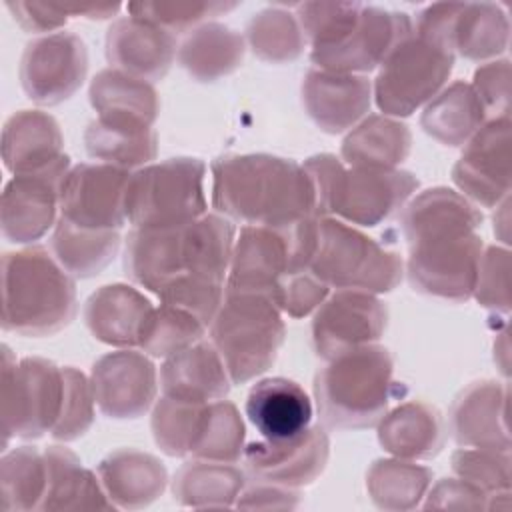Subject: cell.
I'll return each instance as SVG.
<instances>
[{
  "mask_svg": "<svg viewBox=\"0 0 512 512\" xmlns=\"http://www.w3.org/2000/svg\"><path fill=\"white\" fill-rule=\"evenodd\" d=\"M212 206L244 226L286 228L316 216V194L304 166L290 158L226 154L212 162Z\"/></svg>",
  "mask_w": 512,
  "mask_h": 512,
  "instance_id": "obj_1",
  "label": "cell"
},
{
  "mask_svg": "<svg viewBox=\"0 0 512 512\" xmlns=\"http://www.w3.org/2000/svg\"><path fill=\"white\" fill-rule=\"evenodd\" d=\"M232 248V220L218 212L174 226L132 228L124 248V272L154 294L188 276L226 282Z\"/></svg>",
  "mask_w": 512,
  "mask_h": 512,
  "instance_id": "obj_2",
  "label": "cell"
},
{
  "mask_svg": "<svg viewBox=\"0 0 512 512\" xmlns=\"http://www.w3.org/2000/svg\"><path fill=\"white\" fill-rule=\"evenodd\" d=\"M78 310L76 282L42 246L2 256V328L20 336H52Z\"/></svg>",
  "mask_w": 512,
  "mask_h": 512,
  "instance_id": "obj_3",
  "label": "cell"
},
{
  "mask_svg": "<svg viewBox=\"0 0 512 512\" xmlns=\"http://www.w3.org/2000/svg\"><path fill=\"white\" fill-rule=\"evenodd\" d=\"M394 360L388 348L366 344L342 352L316 372L314 396L324 426L362 430L376 426L398 396L392 378Z\"/></svg>",
  "mask_w": 512,
  "mask_h": 512,
  "instance_id": "obj_4",
  "label": "cell"
},
{
  "mask_svg": "<svg viewBox=\"0 0 512 512\" xmlns=\"http://www.w3.org/2000/svg\"><path fill=\"white\" fill-rule=\"evenodd\" d=\"M314 194L316 216H338L346 224L378 226L400 212L418 180L396 168L352 166L346 170L332 154H318L304 164Z\"/></svg>",
  "mask_w": 512,
  "mask_h": 512,
  "instance_id": "obj_5",
  "label": "cell"
},
{
  "mask_svg": "<svg viewBox=\"0 0 512 512\" xmlns=\"http://www.w3.org/2000/svg\"><path fill=\"white\" fill-rule=\"evenodd\" d=\"M208 328L210 342L232 384H244L264 374L276 362L286 336L278 306L268 296L254 292L226 290Z\"/></svg>",
  "mask_w": 512,
  "mask_h": 512,
  "instance_id": "obj_6",
  "label": "cell"
},
{
  "mask_svg": "<svg viewBox=\"0 0 512 512\" xmlns=\"http://www.w3.org/2000/svg\"><path fill=\"white\" fill-rule=\"evenodd\" d=\"M328 288L380 294L402 280V258L354 226L332 218H318L316 248L308 266Z\"/></svg>",
  "mask_w": 512,
  "mask_h": 512,
  "instance_id": "obj_7",
  "label": "cell"
},
{
  "mask_svg": "<svg viewBox=\"0 0 512 512\" xmlns=\"http://www.w3.org/2000/svg\"><path fill=\"white\" fill-rule=\"evenodd\" d=\"M206 164L200 158H168L130 172L124 214L132 228L174 226L208 212L204 196Z\"/></svg>",
  "mask_w": 512,
  "mask_h": 512,
  "instance_id": "obj_8",
  "label": "cell"
},
{
  "mask_svg": "<svg viewBox=\"0 0 512 512\" xmlns=\"http://www.w3.org/2000/svg\"><path fill=\"white\" fill-rule=\"evenodd\" d=\"M316 234V216L286 228L242 226L232 248L226 290L254 292L270 298L282 276L310 266Z\"/></svg>",
  "mask_w": 512,
  "mask_h": 512,
  "instance_id": "obj_9",
  "label": "cell"
},
{
  "mask_svg": "<svg viewBox=\"0 0 512 512\" xmlns=\"http://www.w3.org/2000/svg\"><path fill=\"white\" fill-rule=\"evenodd\" d=\"M2 428L4 444L12 436L30 440L52 432L64 396L62 368L38 356L12 360L4 346Z\"/></svg>",
  "mask_w": 512,
  "mask_h": 512,
  "instance_id": "obj_10",
  "label": "cell"
},
{
  "mask_svg": "<svg viewBox=\"0 0 512 512\" xmlns=\"http://www.w3.org/2000/svg\"><path fill=\"white\" fill-rule=\"evenodd\" d=\"M452 68L450 50L412 34L380 64L374 80L376 106L390 116H410L442 90Z\"/></svg>",
  "mask_w": 512,
  "mask_h": 512,
  "instance_id": "obj_11",
  "label": "cell"
},
{
  "mask_svg": "<svg viewBox=\"0 0 512 512\" xmlns=\"http://www.w3.org/2000/svg\"><path fill=\"white\" fill-rule=\"evenodd\" d=\"M408 248L406 274L416 292L452 302L472 296L484 252V242L476 232L432 236Z\"/></svg>",
  "mask_w": 512,
  "mask_h": 512,
  "instance_id": "obj_12",
  "label": "cell"
},
{
  "mask_svg": "<svg viewBox=\"0 0 512 512\" xmlns=\"http://www.w3.org/2000/svg\"><path fill=\"white\" fill-rule=\"evenodd\" d=\"M414 34L408 14L362 4L348 30L330 46L310 50L316 68L342 74H364L378 68L386 56Z\"/></svg>",
  "mask_w": 512,
  "mask_h": 512,
  "instance_id": "obj_13",
  "label": "cell"
},
{
  "mask_svg": "<svg viewBox=\"0 0 512 512\" xmlns=\"http://www.w3.org/2000/svg\"><path fill=\"white\" fill-rule=\"evenodd\" d=\"M88 50L74 32H52L26 44L20 60V84L40 106L68 100L84 82Z\"/></svg>",
  "mask_w": 512,
  "mask_h": 512,
  "instance_id": "obj_14",
  "label": "cell"
},
{
  "mask_svg": "<svg viewBox=\"0 0 512 512\" xmlns=\"http://www.w3.org/2000/svg\"><path fill=\"white\" fill-rule=\"evenodd\" d=\"M128 178L130 170L102 162L70 168L58 190L60 218L82 228L120 230Z\"/></svg>",
  "mask_w": 512,
  "mask_h": 512,
  "instance_id": "obj_15",
  "label": "cell"
},
{
  "mask_svg": "<svg viewBox=\"0 0 512 512\" xmlns=\"http://www.w3.org/2000/svg\"><path fill=\"white\" fill-rule=\"evenodd\" d=\"M388 310L374 294L336 290L324 300L312 320V344L320 358L374 344L386 330Z\"/></svg>",
  "mask_w": 512,
  "mask_h": 512,
  "instance_id": "obj_16",
  "label": "cell"
},
{
  "mask_svg": "<svg viewBox=\"0 0 512 512\" xmlns=\"http://www.w3.org/2000/svg\"><path fill=\"white\" fill-rule=\"evenodd\" d=\"M452 180L464 196L484 208H494L508 196L510 116L492 118L470 136L452 168Z\"/></svg>",
  "mask_w": 512,
  "mask_h": 512,
  "instance_id": "obj_17",
  "label": "cell"
},
{
  "mask_svg": "<svg viewBox=\"0 0 512 512\" xmlns=\"http://www.w3.org/2000/svg\"><path fill=\"white\" fill-rule=\"evenodd\" d=\"M68 170L70 158L66 156L48 170L14 174L2 192V234L6 240L34 242L58 222V190Z\"/></svg>",
  "mask_w": 512,
  "mask_h": 512,
  "instance_id": "obj_18",
  "label": "cell"
},
{
  "mask_svg": "<svg viewBox=\"0 0 512 512\" xmlns=\"http://www.w3.org/2000/svg\"><path fill=\"white\" fill-rule=\"evenodd\" d=\"M92 392L108 418H138L156 400L158 378L152 360L134 350L104 354L92 366Z\"/></svg>",
  "mask_w": 512,
  "mask_h": 512,
  "instance_id": "obj_19",
  "label": "cell"
},
{
  "mask_svg": "<svg viewBox=\"0 0 512 512\" xmlns=\"http://www.w3.org/2000/svg\"><path fill=\"white\" fill-rule=\"evenodd\" d=\"M328 434L322 426H308L288 440H258L244 448V462L252 480L298 488L314 482L328 460Z\"/></svg>",
  "mask_w": 512,
  "mask_h": 512,
  "instance_id": "obj_20",
  "label": "cell"
},
{
  "mask_svg": "<svg viewBox=\"0 0 512 512\" xmlns=\"http://www.w3.org/2000/svg\"><path fill=\"white\" fill-rule=\"evenodd\" d=\"M372 100V84L360 74L310 68L302 82L308 116L328 134H340L364 118Z\"/></svg>",
  "mask_w": 512,
  "mask_h": 512,
  "instance_id": "obj_21",
  "label": "cell"
},
{
  "mask_svg": "<svg viewBox=\"0 0 512 512\" xmlns=\"http://www.w3.org/2000/svg\"><path fill=\"white\" fill-rule=\"evenodd\" d=\"M176 54L174 34L134 16L118 18L106 34V58L134 78L162 80Z\"/></svg>",
  "mask_w": 512,
  "mask_h": 512,
  "instance_id": "obj_22",
  "label": "cell"
},
{
  "mask_svg": "<svg viewBox=\"0 0 512 512\" xmlns=\"http://www.w3.org/2000/svg\"><path fill=\"white\" fill-rule=\"evenodd\" d=\"M506 406V384L484 380L462 390L450 408V432L456 444L510 450Z\"/></svg>",
  "mask_w": 512,
  "mask_h": 512,
  "instance_id": "obj_23",
  "label": "cell"
},
{
  "mask_svg": "<svg viewBox=\"0 0 512 512\" xmlns=\"http://www.w3.org/2000/svg\"><path fill=\"white\" fill-rule=\"evenodd\" d=\"M312 414L306 390L284 376L258 380L246 398V416L264 440H288L302 434Z\"/></svg>",
  "mask_w": 512,
  "mask_h": 512,
  "instance_id": "obj_24",
  "label": "cell"
},
{
  "mask_svg": "<svg viewBox=\"0 0 512 512\" xmlns=\"http://www.w3.org/2000/svg\"><path fill=\"white\" fill-rule=\"evenodd\" d=\"M62 144L60 126L50 114L20 110L4 124L2 160L14 174L42 172L68 156L62 152Z\"/></svg>",
  "mask_w": 512,
  "mask_h": 512,
  "instance_id": "obj_25",
  "label": "cell"
},
{
  "mask_svg": "<svg viewBox=\"0 0 512 512\" xmlns=\"http://www.w3.org/2000/svg\"><path fill=\"white\" fill-rule=\"evenodd\" d=\"M152 308V302L136 288L108 284L86 300L84 322L92 336L104 344L118 348L138 346Z\"/></svg>",
  "mask_w": 512,
  "mask_h": 512,
  "instance_id": "obj_26",
  "label": "cell"
},
{
  "mask_svg": "<svg viewBox=\"0 0 512 512\" xmlns=\"http://www.w3.org/2000/svg\"><path fill=\"white\" fill-rule=\"evenodd\" d=\"M230 384V376L212 342L200 340L168 356L160 370V386L164 396L180 400H222L228 394Z\"/></svg>",
  "mask_w": 512,
  "mask_h": 512,
  "instance_id": "obj_27",
  "label": "cell"
},
{
  "mask_svg": "<svg viewBox=\"0 0 512 512\" xmlns=\"http://www.w3.org/2000/svg\"><path fill=\"white\" fill-rule=\"evenodd\" d=\"M98 478L116 508H144L164 492L168 474L156 456L122 448L98 464Z\"/></svg>",
  "mask_w": 512,
  "mask_h": 512,
  "instance_id": "obj_28",
  "label": "cell"
},
{
  "mask_svg": "<svg viewBox=\"0 0 512 512\" xmlns=\"http://www.w3.org/2000/svg\"><path fill=\"white\" fill-rule=\"evenodd\" d=\"M480 224V210L462 194L442 186L424 190L402 210V232L408 246L432 236L476 232Z\"/></svg>",
  "mask_w": 512,
  "mask_h": 512,
  "instance_id": "obj_29",
  "label": "cell"
},
{
  "mask_svg": "<svg viewBox=\"0 0 512 512\" xmlns=\"http://www.w3.org/2000/svg\"><path fill=\"white\" fill-rule=\"evenodd\" d=\"M382 448L404 460L436 456L446 440V426L438 408L426 402H406L378 422Z\"/></svg>",
  "mask_w": 512,
  "mask_h": 512,
  "instance_id": "obj_30",
  "label": "cell"
},
{
  "mask_svg": "<svg viewBox=\"0 0 512 512\" xmlns=\"http://www.w3.org/2000/svg\"><path fill=\"white\" fill-rule=\"evenodd\" d=\"M46 460V492L40 510H88L116 508L100 478L86 470L80 458L64 448L50 446L44 452Z\"/></svg>",
  "mask_w": 512,
  "mask_h": 512,
  "instance_id": "obj_31",
  "label": "cell"
},
{
  "mask_svg": "<svg viewBox=\"0 0 512 512\" xmlns=\"http://www.w3.org/2000/svg\"><path fill=\"white\" fill-rule=\"evenodd\" d=\"M156 132L136 120L96 118L84 132V146L90 158L124 170L142 168L156 156Z\"/></svg>",
  "mask_w": 512,
  "mask_h": 512,
  "instance_id": "obj_32",
  "label": "cell"
},
{
  "mask_svg": "<svg viewBox=\"0 0 512 512\" xmlns=\"http://www.w3.org/2000/svg\"><path fill=\"white\" fill-rule=\"evenodd\" d=\"M484 120L486 110L472 84L458 80L428 102L422 112L420 126L428 136L446 146H462L484 124Z\"/></svg>",
  "mask_w": 512,
  "mask_h": 512,
  "instance_id": "obj_33",
  "label": "cell"
},
{
  "mask_svg": "<svg viewBox=\"0 0 512 512\" xmlns=\"http://www.w3.org/2000/svg\"><path fill=\"white\" fill-rule=\"evenodd\" d=\"M90 104L98 118L136 120L148 126L158 116V96L150 82L114 68L100 70L90 84Z\"/></svg>",
  "mask_w": 512,
  "mask_h": 512,
  "instance_id": "obj_34",
  "label": "cell"
},
{
  "mask_svg": "<svg viewBox=\"0 0 512 512\" xmlns=\"http://www.w3.org/2000/svg\"><path fill=\"white\" fill-rule=\"evenodd\" d=\"M242 58V36L218 22L198 26L178 50L182 68L200 82H214L234 72L242 64Z\"/></svg>",
  "mask_w": 512,
  "mask_h": 512,
  "instance_id": "obj_35",
  "label": "cell"
},
{
  "mask_svg": "<svg viewBox=\"0 0 512 512\" xmlns=\"http://www.w3.org/2000/svg\"><path fill=\"white\" fill-rule=\"evenodd\" d=\"M412 144L406 124L388 116H368L342 142V158L352 166L394 168L400 164Z\"/></svg>",
  "mask_w": 512,
  "mask_h": 512,
  "instance_id": "obj_36",
  "label": "cell"
},
{
  "mask_svg": "<svg viewBox=\"0 0 512 512\" xmlns=\"http://www.w3.org/2000/svg\"><path fill=\"white\" fill-rule=\"evenodd\" d=\"M244 486V474L230 462L194 458L186 462L172 482L174 500L192 508L232 506Z\"/></svg>",
  "mask_w": 512,
  "mask_h": 512,
  "instance_id": "obj_37",
  "label": "cell"
},
{
  "mask_svg": "<svg viewBox=\"0 0 512 512\" xmlns=\"http://www.w3.org/2000/svg\"><path fill=\"white\" fill-rule=\"evenodd\" d=\"M50 246L64 270L76 278H90L114 260L120 234L118 230L82 228L58 216Z\"/></svg>",
  "mask_w": 512,
  "mask_h": 512,
  "instance_id": "obj_38",
  "label": "cell"
},
{
  "mask_svg": "<svg viewBox=\"0 0 512 512\" xmlns=\"http://www.w3.org/2000/svg\"><path fill=\"white\" fill-rule=\"evenodd\" d=\"M510 24L502 6L492 2L462 4L454 22L450 48L468 60H486L508 48Z\"/></svg>",
  "mask_w": 512,
  "mask_h": 512,
  "instance_id": "obj_39",
  "label": "cell"
},
{
  "mask_svg": "<svg viewBox=\"0 0 512 512\" xmlns=\"http://www.w3.org/2000/svg\"><path fill=\"white\" fill-rule=\"evenodd\" d=\"M432 482L424 466L400 460H376L366 474V488L378 508L408 510L418 506Z\"/></svg>",
  "mask_w": 512,
  "mask_h": 512,
  "instance_id": "obj_40",
  "label": "cell"
},
{
  "mask_svg": "<svg viewBox=\"0 0 512 512\" xmlns=\"http://www.w3.org/2000/svg\"><path fill=\"white\" fill-rule=\"evenodd\" d=\"M46 492V460L34 446H20L2 458L0 496L4 510H40Z\"/></svg>",
  "mask_w": 512,
  "mask_h": 512,
  "instance_id": "obj_41",
  "label": "cell"
},
{
  "mask_svg": "<svg viewBox=\"0 0 512 512\" xmlns=\"http://www.w3.org/2000/svg\"><path fill=\"white\" fill-rule=\"evenodd\" d=\"M194 458L236 464L244 456V422L236 406L228 400L206 404L196 442Z\"/></svg>",
  "mask_w": 512,
  "mask_h": 512,
  "instance_id": "obj_42",
  "label": "cell"
},
{
  "mask_svg": "<svg viewBox=\"0 0 512 512\" xmlns=\"http://www.w3.org/2000/svg\"><path fill=\"white\" fill-rule=\"evenodd\" d=\"M246 36L254 54L266 62L296 60L306 46L296 16L280 8L258 12L248 22Z\"/></svg>",
  "mask_w": 512,
  "mask_h": 512,
  "instance_id": "obj_43",
  "label": "cell"
},
{
  "mask_svg": "<svg viewBox=\"0 0 512 512\" xmlns=\"http://www.w3.org/2000/svg\"><path fill=\"white\" fill-rule=\"evenodd\" d=\"M204 332L206 326L186 310L160 304V308H152L142 328L138 346L144 350V354L168 358L200 342Z\"/></svg>",
  "mask_w": 512,
  "mask_h": 512,
  "instance_id": "obj_44",
  "label": "cell"
},
{
  "mask_svg": "<svg viewBox=\"0 0 512 512\" xmlns=\"http://www.w3.org/2000/svg\"><path fill=\"white\" fill-rule=\"evenodd\" d=\"M208 402H190L162 396L152 412V434L156 444L168 456H186L192 452L200 422Z\"/></svg>",
  "mask_w": 512,
  "mask_h": 512,
  "instance_id": "obj_45",
  "label": "cell"
},
{
  "mask_svg": "<svg viewBox=\"0 0 512 512\" xmlns=\"http://www.w3.org/2000/svg\"><path fill=\"white\" fill-rule=\"evenodd\" d=\"M452 470L458 478L488 494V498L510 490L508 450L462 446L452 454Z\"/></svg>",
  "mask_w": 512,
  "mask_h": 512,
  "instance_id": "obj_46",
  "label": "cell"
},
{
  "mask_svg": "<svg viewBox=\"0 0 512 512\" xmlns=\"http://www.w3.org/2000/svg\"><path fill=\"white\" fill-rule=\"evenodd\" d=\"M62 376H64L62 408L50 434L56 440L70 442L80 438L90 428L94 420L96 400H94L92 384L80 370L66 366L62 368Z\"/></svg>",
  "mask_w": 512,
  "mask_h": 512,
  "instance_id": "obj_47",
  "label": "cell"
},
{
  "mask_svg": "<svg viewBox=\"0 0 512 512\" xmlns=\"http://www.w3.org/2000/svg\"><path fill=\"white\" fill-rule=\"evenodd\" d=\"M224 294H226V282L188 276V278L170 282L156 296L160 304L186 310L208 328L224 300Z\"/></svg>",
  "mask_w": 512,
  "mask_h": 512,
  "instance_id": "obj_48",
  "label": "cell"
},
{
  "mask_svg": "<svg viewBox=\"0 0 512 512\" xmlns=\"http://www.w3.org/2000/svg\"><path fill=\"white\" fill-rule=\"evenodd\" d=\"M234 6V2H138L128 4L126 10L134 18L146 20L170 34H180L204 18L232 10Z\"/></svg>",
  "mask_w": 512,
  "mask_h": 512,
  "instance_id": "obj_49",
  "label": "cell"
},
{
  "mask_svg": "<svg viewBox=\"0 0 512 512\" xmlns=\"http://www.w3.org/2000/svg\"><path fill=\"white\" fill-rule=\"evenodd\" d=\"M328 292L330 288L310 268H304L282 276L272 290L270 300L280 312H286L292 318H302L314 312L328 298Z\"/></svg>",
  "mask_w": 512,
  "mask_h": 512,
  "instance_id": "obj_50",
  "label": "cell"
},
{
  "mask_svg": "<svg viewBox=\"0 0 512 512\" xmlns=\"http://www.w3.org/2000/svg\"><path fill=\"white\" fill-rule=\"evenodd\" d=\"M510 252L500 246H488L482 252L478 278L472 296L494 312L508 314L510 310Z\"/></svg>",
  "mask_w": 512,
  "mask_h": 512,
  "instance_id": "obj_51",
  "label": "cell"
},
{
  "mask_svg": "<svg viewBox=\"0 0 512 512\" xmlns=\"http://www.w3.org/2000/svg\"><path fill=\"white\" fill-rule=\"evenodd\" d=\"M478 100L482 102L486 114L508 116L510 110V62L494 60L486 62L474 72L472 84Z\"/></svg>",
  "mask_w": 512,
  "mask_h": 512,
  "instance_id": "obj_52",
  "label": "cell"
},
{
  "mask_svg": "<svg viewBox=\"0 0 512 512\" xmlns=\"http://www.w3.org/2000/svg\"><path fill=\"white\" fill-rule=\"evenodd\" d=\"M6 8L26 32H50L64 26L68 12L54 2H8Z\"/></svg>",
  "mask_w": 512,
  "mask_h": 512,
  "instance_id": "obj_53",
  "label": "cell"
},
{
  "mask_svg": "<svg viewBox=\"0 0 512 512\" xmlns=\"http://www.w3.org/2000/svg\"><path fill=\"white\" fill-rule=\"evenodd\" d=\"M488 494H484L480 488L464 482L462 478H444L440 480L432 492L428 494L426 508L440 506V508H488L484 502Z\"/></svg>",
  "mask_w": 512,
  "mask_h": 512,
  "instance_id": "obj_54",
  "label": "cell"
},
{
  "mask_svg": "<svg viewBox=\"0 0 512 512\" xmlns=\"http://www.w3.org/2000/svg\"><path fill=\"white\" fill-rule=\"evenodd\" d=\"M298 496L300 494L294 488L256 480L254 486L246 488L240 494L238 506H242V508H294L298 504Z\"/></svg>",
  "mask_w": 512,
  "mask_h": 512,
  "instance_id": "obj_55",
  "label": "cell"
},
{
  "mask_svg": "<svg viewBox=\"0 0 512 512\" xmlns=\"http://www.w3.org/2000/svg\"><path fill=\"white\" fill-rule=\"evenodd\" d=\"M68 16H84L90 20H102V18H110L112 14H116L120 10V4H60Z\"/></svg>",
  "mask_w": 512,
  "mask_h": 512,
  "instance_id": "obj_56",
  "label": "cell"
}]
</instances>
